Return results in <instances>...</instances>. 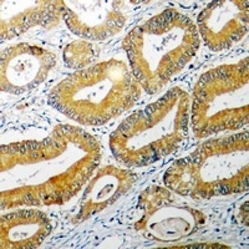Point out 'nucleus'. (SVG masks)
<instances>
[{
  "label": "nucleus",
  "instance_id": "1",
  "mask_svg": "<svg viewBox=\"0 0 249 249\" xmlns=\"http://www.w3.org/2000/svg\"><path fill=\"white\" fill-rule=\"evenodd\" d=\"M187 18L167 10L128 34L124 46L133 69L135 79L148 92H156L178 72L195 55L198 44L175 46V41L195 34L175 35Z\"/></svg>",
  "mask_w": 249,
  "mask_h": 249
},
{
  "label": "nucleus",
  "instance_id": "2",
  "mask_svg": "<svg viewBox=\"0 0 249 249\" xmlns=\"http://www.w3.org/2000/svg\"><path fill=\"white\" fill-rule=\"evenodd\" d=\"M121 62L111 61L108 64H100V65L84 70L81 72L71 75L60 84L59 88L54 90L57 93H81L77 96L62 97L55 99L54 104L60 111L65 112L71 119L76 120L81 124H100L107 121L111 117L116 116L117 113L126 110L128 107L124 102H120L115 99H111V95H116L115 89L127 88L135 85L133 79L130 81L121 84V85H106L113 72L119 69ZM117 96H127L136 99L137 96H128V95H117ZM116 99L132 104V100Z\"/></svg>",
  "mask_w": 249,
  "mask_h": 249
},
{
  "label": "nucleus",
  "instance_id": "3",
  "mask_svg": "<svg viewBox=\"0 0 249 249\" xmlns=\"http://www.w3.org/2000/svg\"><path fill=\"white\" fill-rule=\"evenodd\" d=\"M217 1L210 4L199 15V30L213 50L228 48L243 37L248 30L247 1Z\"/></svg>",
  "mask_w": 249,
  "mask_h": 249
},
{
  "label": "nucleus",
  "instance_id": "4",
  "mask_svg": "<svg viewBox=\"0 0 249 249\" xmlns=\"http://www.w3.org/2000/svg\"><path fill=\"white\" fill-rule=\"evenodd\" d=\"M3 90L10 91L14 88L21 91L28 90L41 81L44 75L53 66V57L46 55L44 50L34 46L10 48L3 53ZM46 76V75H45Z\"/></svg>",
  "mask_w": 249,
  "mask_h": 249
},
{
  "label": "nucleus",
  "instance_id": "5",
  "mask_svg": "<svg viewBox=\"0 0 249 249\" xmlns=\"http://www.w3.org/2000/svg\"><path fill=\"white\" fill-rule=\"evenodd\" d=\"M66 10L65 19L71 30L80 36L90 39H105L121 29L124 18L117 12V3H74L72 8L62 3Z\"/></svg>",
  "mask_w": 249,
  "mask_h": 249
},
{
  "label": "nucleus",
  "instance_id": "6",
  "mask_svg": "<svg viewBox=\"0 0 249 249\" xmlns=\"http://www.w3.org/2000/svg\"><path fill=\"white\" fill-rule=\"evenodd\" d=\"M151 214H155V222H147L146 228L152 237L161 241H173L188 235V233L196 230V218L199 213L186 203H173L157 206L155 213Z\"/></svg>",
  "mask_w": 249,
  "mask_h": 249
},
{
  "label": "nucleus",
  "instance_id": "7",
  "mask_svg": "<svg viewBox=\"0 0 249 249\" xmlns=\"http://www.w3.org/2000/svg\"><path fill=\"white\" fill-rule=\"evenodd\" d=\"M3 238L8 247H36L48 235L50 226L43 213L34 211L13 213L3 217Z\"/></svg>",
  "mask_w": 249,
  "mask_h": 249
},
{
  "label": "nucleus",
  "instance_id": "8",
  "mask_svg": "<svg viewBox=\"0 0 249 249\" xmlns=\"http://www.w3.org/2000/svg\"><path fill=\"white\" fill-rule=\"evenodd\" d=\"M122 171L113 170V172L105 173V171L100 173L96 179H93L90 188L86 193V198L84 199L82 206H104L107 203L110 199L115 197V193H117L121 188V178L119 175Z\"/></svg>",
  "mask_w": 249,
  "mask_h": 249
}]
</instances>
